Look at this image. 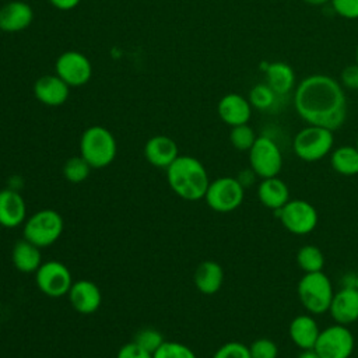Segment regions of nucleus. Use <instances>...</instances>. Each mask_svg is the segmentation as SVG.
I'll list each match as a JSON object with an SVG mask.
<instances>
[{"label": "nucleus", "instance_id": "29", "mask_svg": "<svg viewBox=\"0 0 358 358\" xmlns=\"http://www.w3.org/2000/svg\"><path fill=\"white\" fill-rule=\"evenodd\" d=\"M256 138H257V136H256L255 130L248 123L231 127L229 141H231L232 147L239 151H249L252 148V145L255 144Z\"/></svg>", "mask_w": 358, "mask_h": 358}, {"label": "nucleus", "instance_id": "15", "mask_svg": "<svg viewBox=\"0 0 358 358\" xmlns=\"http://www.w3.org/2000/svg\"><path fill=\"white\" fill-rule=\"evenodd\" d=\"M252 109L249 99L239 94L224 95L217 106L220 119L231 127L248 123L252 116Z\"/></svg>", "mask_w": 358, "mask_h": 358}, {"label": "nucleus", "instance_id": "34", "mask_svg": "<svg viewBox=\"0 0 358 358\" xmlns=\"http://www.w3.org/2000/svg\"><path fill=\"white\" fill-rule=\"evenodd\" d=\"M336 14L347 20L358 18V0H330Z\"/></svg>", "mask_w": 358, "mask_h": 358}, {"label": "nucleus", "instance_id": "5", "mask_svg": "<svg viewBox=\"0 0 358 358\" xmlns=\"http://www.w3.org/2000/svg\"><path fill=\"white\" fill-rule=\"evenodd\" d=\"M334 131L322 126L308 124L292 140L295 155L306 162H316L330 155L334 145Z\"/></svg>", "mask_w": 358, "mask_h": 358}, {"label": "nucleus", "instance_id": "37", "mask_svg": "<svg viewBox=\"0 0 358 358\" xmlns=\"http://www.w3.org/2000/svg\"><path fill=\"white\" fill-rule=\"evenodd\" d=\"M257 178H259V176L255 173V171H253L252 168H248V169L241 171L239 175L236 176V179L239 180V183H241L245 189H246V187H250V186L256 182Z\"/></svg>", "mask_w": 358, "mask_h": 358}, {"label": "nucleus", "instance_id": "33", "mask_svg": "<svg viewBox=\"0 0 358 358\" xmlns=\"http://www.w3.org/2000/svg\"><path fill=\"white\" fill-rule=\"evenodd\" d=\"M211 358H250L249 345L241 341H228L222 344Z\"/></svg>", "mask_w": 358, "mask_h": 358}, {"label": "nucleus", "instance_id": "32", "mask_svg": "<svg viewBox=\"0 0 358 358\" xmlns=\"http://www.w3.org/2000/svg\"><path fill=\"white\" fill-rule=\"evenodd\" d=\"M250 358H277L278 347L277 344L267 337H260L252 341L249 345Z\"/></svg>", "mask_w": 358, "mask_h": 358}, {"label": "nucleus", "instance_id": "1", "mask_svg": "<svg viewBox=\"0 0 358 358\" xmlns=\"http://www.w3.org/2000/svg\"><path fill=\"white\" fill-rule=\"evenodd\" d=\"M294 108L308 124L340 129L347 119V98L340 81L326 74L305 77L294 91Z\"/></svg>", "mask_w": 358, "mask_h": 358}, {"label": "nucleus", "instance_id": "13", "mask_svg": "<svg viewBox=\"0 0 358 358\" xmlns=\"http://www.w3.org/2000/svg\"><path fill=\"white\" fill-rule=\"evenodd\" d=\"M329 313L334 323L348 326L358 320V288L355 285H344L334 292Z\"/></svg>", "mask_w": 358, "mask_h": 358}, {"label": "nucleus", "instance_id": "43", "mask_svg": "<svg viewBox=\"0 0 358 358\" xmlns=\"http://www.w3.org/2000/svg\"><path fill=\"white\" fill-rule=\"evenodd\" d=\"M355 147L358 148V134H357V141H355Z\"/></svg>", "mask_w": 358, "mask_h": 358}, {"label": "nucleus", "instance_id": "40", "mask_svg": "<svg viewBox=\"0 0 358 358\" xmlns=\"http://www.w3.org/2000/svg\"><path fill=\"white\" fill-rule=\"evenodd\" d=\"M302 1L309 6H323V4L330 3V0H302Z\"/></svg>", "mask_w": 358, "mask_h": 358}, {"label": "nucleus", "instance_id": "23", "mask_svg": "<svg viewBox=\"0 0 358 358\" xmlns=\"http://www.w3.org/2000/svg\"><path fill=\"white\" fill-rule=\"evenodd\" d=\"M11 262L13 266L21 273H35L42 264L41 248L22 238L13 246Z\"/></svg>", "mask_w": 358, "mask_h": 358}, {"label": "nucleus", "instance_id": "41", "mask_svg": "<svg viewBox=\"0 0 358 358\" xmlns=\"http://www.w3.org/2000/svg\"><path fill=\"white\" fill-rule=\"evenodd\" d=\"M354 275H355V287L358 288V270H357V273Z\"/></svg>", "mask_w": 358, "mask_h": 358}, {"label": "nucleus", "instance_id": "3", "mask_svg": "<svg viewBox=\"0 0 358 358\" xmlns=\"http://www.w3.org/2000/svg\"><path fill=\"white\" fill-rule=\"evenodd\" d=\"M296 294L301 305L310 315L329 312L334 289L331 280L323 271L305 273L296 285Z\"/></svg>", "mask_w": 358, "mask_h": 358}, {"label": "nucleus", "instance_id": "7", "mask_svg": "<svg viewBox=\"0 0 358 358\" xmlns=\"http://www.w3.org/2000/svg\"><path fill=\"white\" fill-rule=\"evenodd\" d=\"M245 187L234 176H221L210 180L204 200L217 213L235 211L243 203Z\"/></svg>", "mask_w": 358, "mask_h": 358}, {"label": "nucleus", "instance_id": "11", "mask_svg": "<svg viewBox=\"0 0 358 358\" xmlns=\"http://www.w3.org/2000/svg\"><path fill=\"white\" fill-rule=\"evenodd\" d=\"M354 345V334L348 326L334 323L320 330L313 350L320 358H350Z\"/></svg>", "mask_w": 358, "mask_h": 358}, {"label": "nucleus", "instance_id": "6", "mask_svg": "<svg viewBox=\"0 0 358 358\" xmlns=\"http://www.w3.org/2000/svg\"><path fill=\"white\" fill-rule=\"evenodd\" d=\"M63 217L50 208H43L29 215L24 222L22 238L39 248L53 245L63 234Z\"/></svg>", "mask_w": 358, "mask_h": 358}, {"label": "nucleus", "instance_id": "18", "mask_svg": "<svg viewBox=\"0 0 358 358\" xmlns=\"http://www.w3.org/2000/svg\"><path fill=\"white\" fill-rule=\"evenodd\" d=\"M144 157L152 166L166 169L179 157L178 145L171 137L158 134L147 140L144 145Z\"/></svg>", "mask_w": 358, "mask_h": 358}, {"label": "nucleus", "instance_id": "28", "mask_svg": "<svg viewBox=\"0 0 358 358\" xmlns=\"http://www.w3.org/2000/svg\"><path fill=\"white\" fill-rule=\"evenodd\" d=\"M91 172V165L81 157H71L63 165V175L70 183L84 182Z\"/></svg>", "mask_w": 358, "mask_h": 358}, {"label": "nucleus", "instance_id": "35", "mask_svg": "<svg viewBox=\"0 0 358 358\" xmlns=\"http://www.w3.org/2000/svg\"><path fill=\"white\" fill-rule=\"evenodd\" d=\"M340 84L344 90L358 91V64L357 63L348 64L341 70Z\"/></svg>", "mask_w": 358, "mask_h": 358}, {"label": "nucleus", "instance_id": "14", "mask_svg": "<svg viewBox=\"0 0 358 358\" xmlns=\"http://www.w3.org/2000/svg\"><path fill=\"white\" fill-rule=\"evenodd\" d=\"M67 296L74 310L83 315H91L96 312L102 302L101 289L91 280L74 281Z\"/></svg>", "mask_w": 358, "mask_h": 358}, {"label": "nucleus", "instance_id": "30", "mask_svg": "<svg viewBox=\"0 0 358 358\" xmlns=\"http://www.w3.org/2000/svg\"><path fill=\"white\" fill-rule=\"evenodd\" d=\"M152 358H197L194 351L179 341H164Z\"/></svg>", "mask_w": 358, "mask_h": 358}, {"label": "nucleus", "instance_id": "21", "mask_svg": "<svg viewBox=\"0 0 358 358\" xmlns=\"http://www.w3.org/2000/svg\"><path fill=\"white\" fill-rule=\"evenodd\" d=\"M257 197L266 208L273 211L280 210L291 200L287 183L278 176L262 179L257 186Z\"/></svg>", "mask_w": 358, "mask_h": 358}, {"label": "nucleus", "instance_id": "2", "mask_svg": "<svg viewBox=\"0 0 358 358\" xmlns=\"http://www.w3.org/2000/svg\"><path fill=\"white\" fill-rule=\"evenodd\" d=\"M166 180L171 190L187 201L204 199L210 185L206 166L190 155H179L166 168Z\"/></svg>", "mask_w": 358, "mask_h": 358}, {"label": "nucleus", "instance_id": "26", "mask_svg": "<svg viewBox=\"0 0 358 358\" xmlns=\"http://www.w3.org/2000/svg\"><path fill=\"white\" fill-rule=\"evenodd\" d=\"M296 264L303 273L323 271L324 255L315 245H303L296 252Z\"/></svg>", "mask_w": 358, "mask_h": 358}, {"label": "nucleus", "instance_id": "25", "mask_svg": "<svg viewBox=\"0 0 358 358\" xmlns=\"http://www.w3.org/2000/svg\"><path fill=\"white\" fill-rule=\"evenodd\" d=\"M330 165L341 176L358 175V148L355 145H340L330 152Z\"/></svg>", "mask_w": 358, "mask_h": 358}, {"label": "nucleus", "instance_id": "20", "mask_svg": "<svg viewBox=\"0 0 358 358\" xmlns=\"http://www.w3.org/2000/svg\"><path fill=\"white\" fill-rule=\"evenodd\" d=\"M288 333H289L291 341L298 348L305 351V350L315 348L320 329H319L317 322L313 319V316L310 313H303V315L295 316L291 320Z\"/></svg>", "mask_w": 358, "mask_h": 358}, {"label": "nucleus", "instance_id": "39", "mask_svg": "<svg viewBox=\"0 0 358 358\" xmlns=\"http://www.w3.org/2000/svg\"><path fill=\"white\" fill-rule=\"evenodd\" d=\"M296 358H320V355L315 350H305Z\"/></svg>", "mask_w": 358, "mask_h": 358}, {"label": "nucleus", "instance_id": "4", "mask_svg": "<svg viewBox=\"0 0 358 358\" xmlns=\"http://www.w3.org/2000/svg\"><path fill=\"white\" fill-rule=\"evenodd\" d=\"M117 144L113 134L103 126L88 127L80 138V155L91 168H105L116 157Z\"/></svg>", "mask_w": 358, "mask_h": 358}, {"label": "nucleus", "instance_id": "24", "mask_svg": "<svg viewBox=\"0 0 358 358\" xmlns=\"http://www.w3.org/2000/svg\"><path fill=\"white\" fill-rule=\"evenodd\" d=\"M266 83L278 95L285 96L295 87V73L292 67L284 62L268 63L264 69Z\"/></svg>", "mask_w": 358, "mask_h": 358}, {"label": "nucleus", "instance_id": "9", "mask_svg": "<svg viewBox=\"0 0 358 358\" xmlns=\"http://www.w3.org/2000/svg\"><path fill=\"white\" fill-rule=\"evenodd\" d=\"M250 168L260 179L278 176L282 168V152L280 145L268 136H257L255 144L248 151Z\"/></svg>", "mask_w": 358, "mask_h": 358}, {"label": "nucleus", "instance_id": "31", "mask_svg": "<svg viewBox=\"0 0 358 358\" xmlns=\"http://www.w3.org/2000/svg\"><path fill=\"white\" fill-rule=\"evenodd\" d=\"M133 341L136 344H138L141 348L154 354L162 345V343L165 340H164V336L157 329L145 327V329H141L136 333Z\"/></svg>", "mask_w": 358, "mask_h": 358}, {"label": "nucleus", "instance_id": "10", "mask_svg": "<svg viewBox=\"0 0 358 358\" xmlns=\"http://www.w3.org/2000/svg\"><path fill=\"white\" fill-rule=\"evenodd\" d=\"M35 282L42 294L50 298L67 295L73 285V275L69 267L59 260L42 262L35 271Z\"/></svg>", "mask_w": 358, "mask_h": 358}, {"label": "nucleus", "instance_id": "19", "mask_svg": "<svg viewBox=\"0 0 358 358\" xmlns=\"http://www.w3.org/2000/svg\"><path fill=\"white\" fill-rule=\"evenodd\" d=\"M34 18L31 6L21 0H13L0 8V29L4 32H18L29 27Z\"/></svg>", "mask_w": 358, "mask_h": 358}, {"label": "nucleus", "instance_id": "8", "mask_svg": "<svg viewBox=\"0 0 358 358\" xmlns=\"http://www.w3.org/2000/svg\"><path fill=\"white\" fill-rule=\"evenodd\" d=\"M274 213L288 232L299 236L313 232L319 222V214L315 206L302 199H291Z\"/></svg>", "mask_w": 358, "mask_h": 358}, {"label": "nucleus", "instance_id": "12", "mask_svg": "<svg viewBox=\"0 0 358 358\" xmlns=\"http://www.w3.org/2000/svg\"><path fill=\"white\" fill-rule=\"evenodd\" d=\"M56 74L70 87H80L90 81L92 66L88 57L77 50H67L56 60Z\"/></svg>", "mask_w": 358, "mask_h": 358}, {"label": "nucleus", "instance_id": "22", "mask_svg": "<svg viewBox=\"0 0 358 358\" xmlns=\"http://www.w3.org/2000/svg\"><path fill=\"white\" fill-rule=\"evenodd\" d=\"M193 281L201 294L213 295L222 287L224 270L220 263L214 260H204L196 267Z\"/></svg>", "mask_w": 358, "mask_h": 358}, {"label": "nucleus", "instance_id": "42", "mask_svg": "<svg viewBox=\"0 0 358 358\" xmlns=\"http://www.w3.org/2000/svg\"><path fill=\"white\" fill-rule=\"evenodd\" d=\"M355 63L358 64V46H357V50H355Z\"/></svg>", "mask_w": 358, "mask_h": 358}, {"label": "nucleus", "instance_id": "17", "mask_svg": "<svg viewBox=\"0 0 358 358\" xmlns=\"http://www.w3.org/2000/svg\"><path fill=\"white\" fill-rule=\"evenodd\" d=\"M69 84H66L57 74H46L36 80L34 85L35 98L48 106H60L69 98Z\"/></svg>", "mask_w": 358, "mask_h": 358}, {"label": "nucleus", "instance_id": "38", "mask_svg": "<svg viewBox=\"0 0 358 358\" xmlns=\"http://www.w3.org/2000/svg\"><path fill=\"white\" fill-rule=\"evenodd\" d=\"M49 3L52 6H55L56 8L66 11V10H71V8L77 7L80 0H49Z\"/></svg>", "mask_w": 358, "mask_h": 358}, {"label": "nucleus", "instance_id": "27", "mask_svg": "<svg viewBox=\"0 0 358 358\" xmlns=\"http://www.w3.org/2000/svg\"><path fill=\"white\" fill-rule=\"evenodd\" d=\"M278 95L268 87L267 83L256 84L249 92V102L252 108L259 110H270L277 103Z\"/></svg>", "mask_w": 358, "mask_h": 358}, {"label": "nucleus", "instance_id": "16", "mask_svg": "<svg viewBox=\"0 0 358 358\" xmlns=\"http://www.w3.org/2000/svg\"><path fill=\"white\" fill-rule=\"evenodd\" d=\"M27 220V204L24 197L13 190H0V225L4 228H15Z\"/></svg>", "mask_w": 358, "mask_h": 358}, {"label": "nucleus", "instance_id": "36", "mask_svg": "<svg viewBox=\"0 0 358 358\" xmlns=\"http://www.w3.org/2000/svg\"><path fill=\"white\" fill-rule=\"evenodd\" d=\"M116 358H152V354L148 352L147 350L141 348L134 341H130L120 347Z\"/></svg>", "mask_w": 358, "mask_h": 358}]
</instances>
